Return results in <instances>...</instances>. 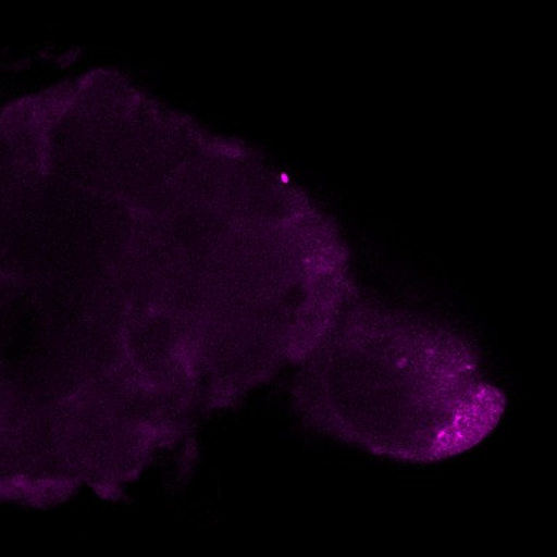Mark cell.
Listing matches in <instances>:
<instances>
[{
    "label": "cell",
    "instance_id": "obj_1",
    "mask_svg": "<svg viewBox=\"0 0 557 557\" xmlns=\"http://www.w3.org/2000/svg\"><path fill=\"white\" fill-rule=\"evenodd\" d=\"M337 313L299 361L292 391L318 433L430 463L470 450L499 424L503 392L463 338L373 309Z\"/></svg>",
    "mask_w": 557,
    "mask_h": 557
}]
</instances>
